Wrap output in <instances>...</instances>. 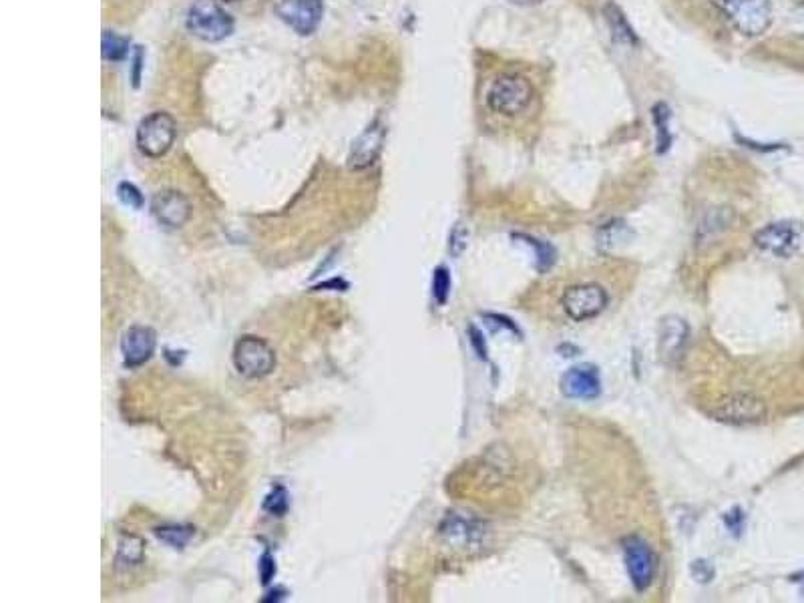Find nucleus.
<instances>
[{
  "label": "nucleus",
  "instance_id": "2eb2a0df",
  "mask_svg": "<svg viewBox=\"0 0 804 603\" xmlns=\"http://www.w3.org/2000/svg\"><path fill=\"white\" fill-rule=\"evenodd\" d=\"M688 334H690V328L682 318L668 316V318L662 320L660 356H662L664 362L674 364L682 356V352L686 348V342H688Z\"/></svg>",
  "mask_w": 804,
  "mask_h": 603
},
{
  "label": "nucleus",
  "instance_id": "f8f14e48",
  "mask_svg": "<svg viewBox=\"0 0 804 603\" xmlns=\"http://www.w3.org/2000/svg\"><path fill=\"white\" fill-rule=\"evenodd\" d=\"M384 139H386V125L382 123V119H374L370 127L352 143L348 155V167L354 171L370 167L378 159Z\"/></svg>",
  "mask_w": 804,
  "mask_h": 603
},
{
  "label": "nucleus",
  "instance_id": "f03ea898",
  "mask_svg": "<svg viewBox=\"0 0 804 603\" xmlns=\"http://www.w3.org/2000/svg\"><path fill=\"white\" fill-rule=\"evenodd\" d=\"M533 101V87L521 75H501L493 81L487 93V105L493 113L515 117L523 113Z\"/></svg>",
  "mask_w": 804,
  "mask_h": 603
},
{
  "label": "nucleus",
  "instance_id": "c756f323",
  "mask_svg": "<svg viewBox=\"0 0 804 603\" xmlns=\"http://www.w3.org/2000/svg\"><path fill=\"white\" fill-rule=\"evenodd\" d=\"M509 3L519 5V7H533V5H541L543 0H509Z\"/></svg>",
  "mask_w": 804,
  "mask_h": 603
},
{
  "label": "nucleus",
  "instance_id": "aec40b11",
  "mask_svg": "<svg viewBox=\"0 0 804 603\" xmlns=\"http://www.w3.org/2000/svg\"><path fill=\"white\" fill-rule=\"evenodd\" d=\"M127 49H129V41L125 37L111 33V31L103 33V59L105 61H113V63L123 61L127 55Z\"/></svg>",
  "mask_w": 804,
  "mask_h": 603
},
{
  "label": "nucleus",
  "instance_id": "9d476101",
  "mask_svg": "<svg viewBox=\"0 0 804 603\" xmlns=\"http://www.w3.org/2000/svg\"><path fill=\"white\" fill-rule=\"evenodd\" d=\"M276 15L298 35H310L322 21V0H278Z\"/></svg>",
  "mask_w": 804,
  "mask_h": 603
},
{
  "label": "nucleus",
  "instance_id": "a211bd4d",
  "mask_svg": "<svg viewBox=\"0 0 804 603\" xmlns=\"http://www.w3.org/2000/svg\"><path fill=\"white\" fill-rule=\"evenodd\" d=\"M193 533H195V529L191 525H183V523H169V525H161L155 529V537L173 549H183L191 541Z\"/></svg>",
  "mask_w": 804,
  "mask_h": 603
},
{
  "label": "nucleus",
  "instance_id": "2f4dec72",
  "mask_svg": "<svg viewBox=\"0 0 804 603\" xmlns=\"http://www.w3.org/2000/svg\"><path fill=\"white\" fill-rule=\"evenodd\" d=\"M226 3H240V0H226Z\"/></svg>",
  "mask_w": 804,
  "mask_h": 603
},
{
  "label": "nucleus",
  "instance_id": "cd10ccee",
  "mask_svg": "<svg viewBox=\"0 0 804 603\" xmlns=\"http://www.w3.org/2000/svg\"><path fill=\"white\" fill-rule=\"evenodd\" d=\"M328 288H334V290H348V284H346L344 280H340V278H334V280H328V282H322V284L316 286V290H328Z\"/></svg>",
  "mask_w": 804,
  "mask_h": 603
},
{
  "label": "nucleus",
  "instance_id": "7c9ffc66",
  "mask_svg": "<svg viewBox=\"0 0 804 603\" xmlns=\"http://www.w3.org/2000/svg\"><path fill=\"white\" fill-rule=\"evenodd\" d=\"M792 581L794 583H798V587H800V591L804 593V571H800V573H796L794 577H792Z\"/></svg>",
  "mask_w": 804,
  "mask_h": 603
},
{
  "label": "nucleus",
  "instance_id": "412c9836",
  "mask_svg": "<svg viewBox=\"0 0 804 603\" xmlns=\"http://www.w3.org/2000/svg\"><path fill=\"white\" fill-rule=\"evenodd\" d=\"M654 119H656V125H658V151L664 153V151H668L670 141H672V137H670V127H668V123H670V111H668V107H666L664 103H660V105L654 107Z\"/></svg>",
  "mask_w": 804,
  "mask_h": 603
},
{
  "label": "nucleus",
  "instance_id": "0eeeda50",
  "mask_svg": "<svg viewBox=\"0 0 804 603\" xmlns=\"http://www.w3.org/2000/svg\"><path fill=\"white\" fill-rule=\"evenodd\" d=\"M624 547V559H626V569L628 575L634 583V587L638 591H646L654 577H656V569H658V557L654 553V549L648 545L646 539L638 537V535H630L622 541Z\"/></svg>",
  "mask_w": 804,
  "mask_h": 603
},
{
  "label": "nucleus",
  "instance_id": "39448f33",
  "mask_svg": "<svg viewBox=\"0 0 804 603\" xmlns=\"http://www.w3.org/2000/svg\"><path fill=\"white\" fill-rule=\"evenodd\" d=\"M234 366L246 378H264L276 368V354L258 336H242L234 346Z\"/></svg>",
  "mask_w": 804,
  "mask_h": 603
},
{
  "label": "nucleus",
  "instance_id": "f257e3e1",
  "mask_svg": "<svg viewBox=\"0 0 804 603\" xmlns=\"http://www.w3.org/2000/svg\"><path fill=\"white\" fill-rule=\"evenodd\" d=\"M185 25L193 37L206 43L224 41L234 33V19L218 5V0H195Z\"/></svg>",
  "mask_w": 804,
  "mask_h": 603
},
{
  "label": "nucleus",
  "instance_id": "9b49d317",
  "mask_svg": "<svg viewBox=\"0 0 804 603\" xmlns=\"http://www.w3.org/2000/svg\"><path fill=\"white\" fill-rule=\"evenodd\" d=\"M151 212L161 226H165L169 230H179L191 218V204L183 193H179L175 189H167L153 197Z\"/></svg>",
  "mask_w": 804,
  "mask_h": 603
},
{
  "label": "nucleus",
  "instance_id": "b1692460",
  "mask_svg": "<svg viewBox=\"0 0 804 603\" xmlns=\"http://www.w3.org/2000/svg\"><path fill=\"white\" fill-rule=\"evenodd\" d=\"M117 195H119V199L123 201V204H125L127 208H133V210H141V208H143V195H141V191H139L133 183H129V181L119 183Z\"/></svg>",
  "mask_w": 804,
  "mask_h": 603
},
{
  "label": "nucleus",
  "instance_id": "20e7f679",
  "mask_svg": "<svg viewBox=\"0 0 804 603\" xmlns=\"http://www.w3.org/2000/svg\"><path fill=\"white\" fill-rule=\"evenodd\" d=\"M135 137L137 147L145 157L159 159L173 147L177 137V123L169 113L155 111L139 123Z\"/></svg>",
  "mask_w": 804,
  "mask_h": 603
},
{
  "label": "nucleus",
  "instance_id": "4468645a",
  "mask_svg": "<svg viewBox=\"0 0 804 603\" xmlns=\"http://www.w3.org/2000/svg\"><path fill=\"white\" fill-rule=\"evenodd\" d=\"M561 392L567 398H579V400L597 398L601 392V380L597 368L591 364L569 368L561 378Z\"/></svg>",
  "mask_w": 804,
  "mask_h": 603
},
{
  "label": "nucleus",
  "instance_id": "f3484780",
  "mask_svg": "<svg viewBox=\"0 0 804 603\" xmlns=\"http://www.w3.org/2000/svg\"><path fill=\"white\" fill-rule=\"evenodd\" d=\"M603 15H606L608 25H610V29H612V33H614V39H616L618 43H624V45H638V37H636L632 25L628 23V19L624 17V13H622L614 3H610L606 9H603Z\"/></svg>",
  "mask_w": 804,
  "mask_h": 603
},
{
  "label": "nucleus",
  "instance_id": "423d86ee",
  "mask_svg": "<svg viewBox=\"0 0 804 603\" xmlns=\"http://www.w3.org/2000/svg\"><path fill=\"white\" fill-rule=\"evenodd\" d=\"M610 304L608 292L597 284H579L565 290L561 306L573 322H585L599 316Z\"/></svg>",
  "mask_w": 804,
  "mask_h": 603
},
{
  "label": "nucleus",
  "instance_id": "5701e85b",
  "mask_svg": "<svg viewBox=\"0 0 804 603\" xmlns=\"http://www.w3.org/2000/svg\"><path fill=\"white\" fill-rule=\"evenodd\" d=\"M264 509L276 517L286 515L288 511V493L284 487H274V491L266 497L264 501Z\"/></svg>",
  "mask_w": 804,
  "mask_h": 603
},
{
  "label": "nucleus",
  "instance_id": "1a4fd4ad",
  "mask_svg": "<svg viewBox=\"0 0 804 603\" xmlns=\"http://www.w3.org/2000/svg\"><path fill=\"white\" fill-rule=\"evenodd\" d=\"M754 244L774 258H790L802 244V228L796 222H774L754 236Z\"/></svg>",
  "mask_w": 804,
  "mask_h": 603
},
{
  "label": "nucleus",
  "instance_id": "393cba45",
  "mask_svg": "<svg viewBox=\"0 0 804 603\" xmlns=\"http://www.w3.org/2000/svg\"><path fill=\"white\" fill-rule=\"evenodd\" d=\"M525 240H527L529 246L535 248V252H537V266H539L541 272H545V270L553 264V250H551V246L545 244V242H541V240H535V238H525Z\"/></svg>",
  "mask_w": 804,
  "mask_h": 603
},
{
  "label": "nucleus",
  "instance_id": "a878e982",
  "mask_svg": "<svg viewBox=\"0 0 804 603\" xmlns=\"http://www.w3.org/2000/svg\"><path fill=\"white\" fill-rule=\"evenodd\" d=\"M276 575V563L270 553H264L260 559V579L264 585H268Z\"/></svg>",
  "mask_w": 804,
  "mask_h": 603
},
{
  "label": "nucleus",
  "instance_id": "bb28decb",
  "mask_svg": "<svg viewBox=\"0 0 804 603\" xmlns=\"http://www.w3.org/2000/svg\"><path fill=\"white\" fill-rule=\"evenodd\" d=\"M469 336H471V344H473V348L477 350V354H479L481 358H487V348H485V344H483V334H481L475 326H471V328H469Z\"/></svg>",
  "mask_w": 804,
  "mask_h": 603
},
{
  "label": "nucleus",
  "instance_id": "c85d7f7f",
  "mask_svg": "<svg viewBox=\"0 0 804 603\" xmlns=\"http://www.w3.org/2000/svg\"><path fill=\"white\" fill-rule=\"evenodd\" d=\"M792 23H794L796 29H800V31L804 33V3L798 5V7L792 11Z\"/></svg>",
  "mask_w": 804,
  "mask_h": 603
},
{
  "label": "nucleus",
  "instance_id": "6ab92c4d",
  "mask_svg": "<svg viewBox=\"0 0 804 603\" xmlns=\"http://www.w3.org/2000/svg\"><path fill=\"white\" fill-rule=\"evenodd\" d=\"M145 557V541L137 535H123L117 543V561L123 565H139Z\"/></svg>",
  "mask_w": 804,
  "mask_h": 603
},
{
  "label": "nucleus",
  "instance_id": "ddd939ff",
  "mask_svg": "<svg viewBox=\"0 0 804 603\" xmlns=\"http://www.w3.org/2000/svg\"><path fill=\"white\" fill-rule=\"evenodd\" d=\"M157 346V334L149 326H131L121 338L123 362L129 368L145 364Z\"/></svg>",
  "mask_w": 804,
  "mask_h": 603
},
{
  "label": "nucleus",
  "instance_id": "6e6552de",
  "mask_svg": "<svg viewBox=\"0 0 804 603\" xmlns=\"http://www.w3.org/2000/svg\"><path fill=\"white\" fill-rule=\"evenodd\" d=\"M710 415L728 425H754L766 417V405L752 394H732L718 400Z\"/></svg>",
  "mask_w": 804,
  "mask_h": 603
},
{
  "label": "nucleus",
  "instance_id": "dca6fc26",
  "mask_svg": "<svg viewBox=\"0 0 804 603\" xmlns=\"http://www.w3.org/2000/svg\"><path fill=\"white\" fill-rule=\"evenodd\" d=\"M443 533L449 535V539L453 541H461V543H475L483 537V527L475 521H467L461 517H449Z\"/></svg>",
  "mask_w": 804,
  "mask_h": 603
},
{
  "label": "nucleus",
  "instance_id": "4be33fe9",
  "mask_svg": "<svg viewBox=\"0 0 804 603\" xmlns=\"http://www.w3.org/2000/svg\"><path fill=\"white\" fill-rule=\"evenodd\" d=\"M449 294H451V274L447 268L441 266L435 270V276H433V296L443 306V304H447Z\"/></svg>",
  "mask_w": 804,
  "mask_h": 603
},
{
  "label": "nucleus",
  "instance_id": "7ed1b4c3",
  "mask_svg": "<svg viewBox=\"0 0 804 603\" xmlns=\"http://www.w3.org/2000/svg\"><path fill=\"white\" fill-rule=\"evenodd\" d=\"M720 9L730 25L746 37H758L772 25L770 0H720Z\"/></svg>",
  "mask_w": 804,
  "mask_h": 603
}]
</instances>
